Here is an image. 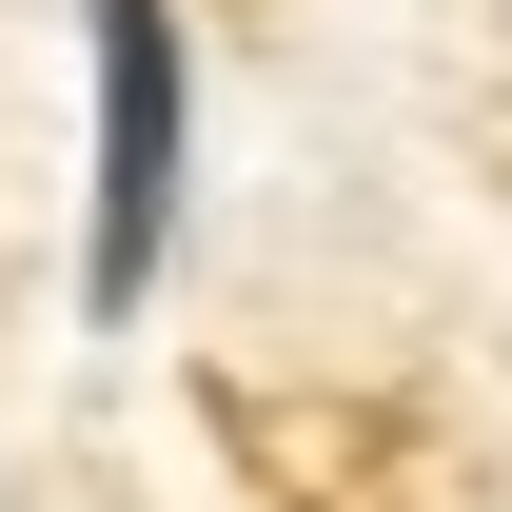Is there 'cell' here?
<instances>
[{
  "instance_id": "1",
  "label": "cell",
  "mask_w": 512,
  "mask_h": 512,
  "mask_svg": "<svg viewBox=\"0 0 512 512\" xmlns=\"http://www.w3.org/2000/svg\"><path fill=\"white\" fill-rule=\"evenodd\" d=\"M99 20V217H79V316L119 335L138 296H158V256H178V0H79Z\"/></svg>"
}]
</instances>
